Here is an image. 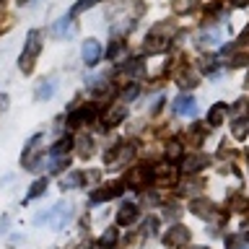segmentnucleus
I'll return each instance as SVG.
<instances>
[{"label":"nucleus","instance_id":"1","mask_svg":"<svg viewBox=\"0 0 249 249\" xmlns=\"http://www.w3.org/2000/svg\"><path fill=\"white\" fill-rule=\"evenodd\" d=\"M39 52H42V31L31 29L29 36H26V47H23L21 60H18V65H21L23 73H31V68H34V60L39 57Z\"/></svg>","mask_w":249,"mask_h":249},{"label":"nucleus","instance_id":"2","mask_svg":"<svg viewBox=\"0 0 249 249\" xmlns=\"http://www.w3.org/2000/svg\"><path fill=\"white\" fill-rule=\"evenodd\" d=\"M187 241H190V229L187 226H171V229H166V233H163V244L166 247H184Z\"/></svg>","mask_w":249,"mask_h":249},{"label":"nucleus","instance_id":"3","mask_svg":"<svg viewBox=\"0 0 249 249\" xmlns=\"http://www.w3.org/2000/svg\"><path fill=\"white\" fill-rule=\"evenodd\" d=\"M151 179H153V184H159V187L174 184V182H177V169L169 166V163H161V166H156V169L151 171Z\"/></svg>","mask_w":249,"mask_h":249},{"label":"nucleus","instance_id":"4","mask_svg":"<svg viewBox=\"0 0 249 249\" xmlns=\"http://www.w3.org/2000/svg\"><path fill=\"white\" fill-rule=\"evenodd\" d=\"M81 54H83L86 65H96L99 57H101V44L96 42V39H86L83 47H81Z\"/></svg>","mask_w":249,"mask_h":249},{"label":"nucleus","instance_id":"5","mask_svg":"<svg viewBox=\"0 0 249 249\" xmlns=\"http://www.w3.org/2000/svg\"><path fill=\"white\" fill-rule=\"evenodd\" d=\"M174 112L195 117L197 114V101H195L192 96H187V93H182V96H177V101H174Z\"/></svg>","mask_w":249,"mask_h":249},{"label":"nucleus","instance_id":"6","mask_svg":"<svg viewBox=\"0 0 249 249\" xmlns=\"http://www.w3.org/2000/svg\"><path fill=\"white\" fill-rule=\"evenodd\" d=\"M143 50H145L148 54H159V52H163V50H169V39H166V36H159V34H153V31H151V36L145 39Z\"/></svg>","mask_w":249,"mask_h":249},{"label":"nucleus","instance_id":"7","mask_svg":"<svg viewBox=\"0 0 249 249\" xmlns=\"http://www.w3.org/2000/svg\"><path fill=\"white\" fill-rule=\"evenodd\" d=\"M138 215H140L138 208L132 205V202H124V205L117 210V223H120V226H130V223L138 221Z\"/></svg>","mask_w":249,"mask_h":249},{"label":"nucleus","instance_id":"8","mask_svg":"<svg viewBox=\"0 0 249 249\" xmlns=\"http://www.w3.org/2000/svg\"><path fill=\"white\" fill-rule=\"evenodd\" d=\"M93 117H96V109H93V107H86V109H75V112L68 117V124H70V127H78V124L89 122V120H93Z\"/></svg>","mask_w":249,"mask_h":249},{"label":"nucleus","instance_id":"9","mask_svg":"<svg viewBox=\"0 0 249 249\" xmlns=\"http://www.w3.org/2000/svg\"><path fill=\"white\" fill-rule=\"evenodd\" d=\"M190 210L197 218H210V215H213V202L205 200V197H197V200L190 202Z\"/></svg>","mask_w":249,"mask_h":249},{"label":"nucleus","instance_id":"10","mask_svg":"<svg viewBox=\"0 0 249 249\" xmlns=\"http://www.w3.org/2000/svg\"><path fill=\"white\" fill-rule=\"evenodd\" d=\"M202 166H208V156L205 153H192L184 159V171H190V174H197Z\"/></svg>","mask_w":249,"mask_h":249},{"label":"nucleus","instance_id":"11","mask_svg":"<svg viewBox=\"0 0 249 249\" xmlns=\"http://www.w3.org/2000/svg\"><path fill=\"white\" fill-rule=\"evenodd\" d=\"M124 120V104H114L109 112L104 114V127H114Z\"/></svg>","mask_w":249,"mask_h":249},{"label":"nucleus","instance_id":"12","mask_svg":"<svg viewBox=\"0 0 249 249\" xmlns=\"http://www.w3.org/2000/svg\"><path fill=\"white\" fill-rule=\"evenodd\" d=\"M226 114H229V104L218 101V104L208 112V122H210V124H221V122L226 120Z\"/></svg>","mask_w":249,"mask_h":249},{"label":"nucleus","instance_id":"13","mask_svg":"<svg viewBox=\"0 0 249 249\" xmlns=\"http://www.w3.org/2000/svg\"><path fill=\"white\" fill-rule=\"evenodd\" d=\"M120 190H122L120 184H107V187H101V190H96V192H93V195H91V200H93V202H101V200H112V197H114V195L120 192Z\"/></svg>","mask_w":249,"mask_h":249},{"label":"nucleus","instance_id":"14","mask_svg":"<svg viewBox=\"0 0 249 249\" xmlns=\"http://www.w3.org/2000/svg\"><path fill=\"white\" fill-rule=\"evenodd\" d=\"M54 36H70L73 34V18L70 16H65V18H60L57 23H54Z\"/></svg>","mask_w":249,"mask_h":249},{"label":"nucleus","instance_id":"15","mask_svg":"<svg viewBox=\"0 0 249 249\" xmlns=\"http://www.w3.org/2000/svg\"><path fill=\"white\" fill-rule=\"evenodd\" d=\"M231 135L236 140H244L249 135V120H247V117H244V120H236L231 124Z\"/></svg>","mask_w":249,"mask_h":249},{"label":"nucleus","instance_id":"16","mask_svg":"<svg viewBox=\"0 0 249 249\" xmlns=\"http://www.w3.org/2000/svg\"><path fill=\"white\" fill-rule=\"evenodd\" d=\"M117 239H120L117 229H107L104 233H101V239H99V247H101V249H112V247L117 244Z\"/></svg>","mask_w":249,"mask_h":249},{"label":"nucleus","instance_id":"17","mask_svg":"<svg viewBox=\"0 0 249 249\" xmlns=\"http://www.w3.org/2000/svg\"><path fill=\"white\" fill-rule=\"evenodd\" d=\"M124 73L132 75V78H140V75H145V62L143 60H130L127 65H124Z\"/></svg>","mask_w":249,"mask_h":249},{"label":"nucleus","instance_id":"18","mask_svg":"<svg viewBox=\"0 0 249 249\" xmlns=\"http://www.w3.org/2000/svg\"><path fill=\"white\" fill-rule=\"evenodd\" d=\"M226 247H229V249H249L244 233H231V236L226 239Z\"/></svg>","mask_w":249,"mask_h":249},{"label":"nucleus","instance_id":"19","mask_svg":"<svg viewBox=\"0 0 249 249\" xmlns=\"http://www.w3.org/2000/svg\"><path fill=\"white\" fill-rule=\"evenodd\" d=\"M218 42H221V31L218 29H210V31H205V34L200 36V47H213Z\"/></svg>","mask_w":249,"mask_h":249},{"label":"nucleus","instance_id":"20","mask_svg":"<svg viewBox=\"0 0 249 249\" xmlns=\"http://www.w3.org/2000/svg\"><path fill=\"white\" fill-rule=\"evenodd\" d=\"M83 182V174H78V171H73V174H68L65 179H60V187L62 190H75L78 184Z\"/></svg>","mask_w":249,"mask_h":249},{"label":"nucleus","instance_id":"21","mask_svg":"<svg viewBox=\"0 0 249 249\" xmlns=\"http://www.w3.org/2000/svg\"><path fill=\"white\" fill-rule=\"evenodd\" d=\"M229 205L236 210V213H244V210H249V197H247V195H233Z\"/></svg>","mask_w":249,"mask_h":249},{"label":"nucleus","instance_id":"22","mask_svg":"<svg viewBox=\"0 0 249 249\" xmlns=\"http://www.w3.org/2000/svg\"><path fill=\"white\" fill-rule=\"evenodd\" d=\"M171 8H174L177 13H190V11H195V8H197V0H174V3H171Z\"/></svg>","mask_w":249,"mask_h":249},{"label":"nucleus","instance_id":"23","mask_svg":"<svg viewBox=\"0 0 249 249\" xmlns=\"http://www.w3.org/2000/svg\"><path fill=\"white\" fill-rule=\"evenodd\" d=\"M91 138H83V140H78V153H81V159H91L93 156V148H91Z\"/></svg>","mask_w":249,"mask_h":249},{"label":"nucleus","instance_id":"24","mask_svg":"<svg viewBox=\"0 0 249 249\" xmlns=\"http://www.w3.org/2000/svg\"><path fill=\"white\" fill-rule=\"evenodd\" d=\"M166 156H169L171 161L182 159V143H179V140H171V143L166 145Z\"/></svg>","mask_w":249,"mask_h":249},{"label":"nucleus","instance_id":"25","mask_svg":"<svg viewBox=\"0 0 249 249\" xmlns=\"http://www.w3.org/2000/svg\"><path fill=\"white\" fill-rule=\"evenodd\" d=\"M179 86H182V89H195V86H197V75H195L192 70L190 73H182L179 75Z\"/></svg>","mask_w":249,"mask_h":249},{"label":"nucleus","instance_id":"26","mask_svg":"<svg viewBox=\"0 0 249 249\" xmlns=\"http://www.w3.org/2000/svg\"><path fill=\"white\" fill-rule=\"evenodd\" d=\"M70 138H62V140H57V143H54V148H52V156H60V153H68L70 151Z\"/></svg>","mask_w":249,"mask_h":249},{"label":"nucleus","instance_id":"27","mask_svg":"<svg viewBox=\"0 0 249 249\" xmlns=\"http://www.w3.org/2000/svg\"><path fill=\"white\" fill-rule=\"evenodd\" d=\"M99 0H78V3L73 5V16H78V13H83V11H89V8H93Z\"/></svg>","mask_w":249,"mask_h":249},{"label":"nucleus","instance_id":"28","mask_svg":"<svg viewBox=\"0 0 249 249\" xmlns=\"http://www.w3.org/2000/svg\"><path fill=\"white\" fill-rule=\"evenodd\" d=\"M52 93H54V83H44L36 89V99H50Z\"/></svg>","mask_w":249,"mask_h":249},{"label":"nucleus","instance_id":"29","mask_svg":"<svg viewBox=\"0 0 249 249\" xmlns=\"http://www.w3.org/2000/svg\"><path fill=\"white\" fill-rule=\"evenodd\" d=\"M44 190H47V182L44 179H36L34 184H31V192H29V200L31 197H36V195H44Z\"/></svg>","mask_w":249,"mask_h":249},{"label":"nucleus","instance_id":"30","mask_svg":"<svg viewBox=\"0 0 249 249\" xmlns=\"http://www.w3.org/2000/svg\"><path fill=\"white\" fill-rule=\"evenodd\" d=\"M122 44H124L122 39H114V42H112V47H109V50H107V57H109V60H114L117 54H120V50H122Z\"/></svg>","mask_w":249,"mask_h":249},{"label":"nucleus","instance_id":"31","mask_svg":"<svg viewBox=\"0 0 249 249\" xmlns=\"http://www.w3.org/2000/svg\"><path fill=\"white\" fill-rule=\"evenodd\" d=\"M179 213H182V210H179L177 205H166V208H163V215H169V218H179Z\"/></svg>","mask_w":249,"mask_h":249},{"label":"nucleus","instance_id":"32","mask_svg":"<svg viewBox=\"0 0 249 249\" xmlns=\"http://www.w3.org/2000/svg\"><path fill=\"white\" fill-rule=\"evenodd\" d=\"M156 226H159V221H156V218H148V236L156 233Z\"/></svg>","mask_w":249,"mask_h":249},{"label":"nucleus","instance_id":"33","mask_svg":"<svg viewBox=\"0 0 249 249\" xmlns=\"http://www.w3.org/2000/svg\"><path fill=\"white\" fill-rule=\"evenodd\" d=\"M231 5H236V8H244V5H249V0H229Z\"/></svg>","mask_w":249,"mask_h":249},{"label":"nucleus","instance_id":"34","mask_svg":"<svg viewBox=\"0 0 249 249\" xmlns=\"http://www.w3.org/2000/svg\"><path fill=\"white\" fill-rule=\"evenodd\" d=\"M5 104H8V96L3 93V96H0V109H5Z\"/></svg>","mask_w":249,"mask_h":249},{"label":"nucleus","instance_id":"35","mask_svg":"<svg viewBox=\"0 0 249 249\" xmlns=\"http://www.w3.org/2000/svg\"><path fill=\"white\" fill-rule=\"evenodd\" d=\"M190 249H208V247H190Z\"/></svg>","mask_w":249,"mask_h":249},{"label":"nucleus","instance_id":"36","mask_svg":"<svg viewBox=\"0 0 249 249\" xmlns=\"http://www.w3.org/2000/svg\"><path fill=\"white\" fill-rule=\"evenodd\" d=\"M18 3H31V0H18Z\"/></svg>","mask_w":249,"mask_h":249},{"label":"nucleus","instance_id":"37","mask_svg":"<svg viewBox=\"0 0 249 249\" xmlns=\"http://www.w3.org/2000/svg\"><path fill=\"white\" fill-rule=\"evenodd\" d=\"M0 8H3V0H0Z\"/></svg>","mask_w":249,"mask_h":249}]
</instances>
